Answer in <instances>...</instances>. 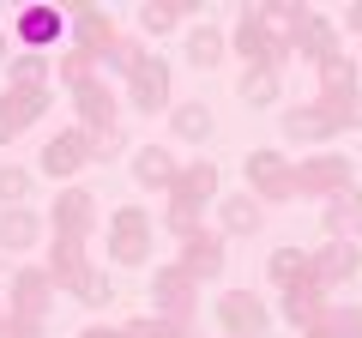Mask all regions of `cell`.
Wrapping results in <instances>:
<instances>
[{
  "instance_id": "6da1fadb",
  "label": "cell",
  "mask_w": 362,
  "mask_h": 338,
  "mask_svg": "<svg viewBox=\"0 0 362 338\" xmlns=\"http://www.w3.org/2000/svg\"><path fill=\"white\" fill-rule=\"evenodd\" d=\"M218 199V163L211 157H194V163H181V175H175V187L163 194V223H169V235L175 242H187V235H199L206 230V206Z\"/></svg>"
},
{
  "instance_id": "7a4b0ae2",
  "label": "cell",
  "mask_w": 362,
  "mask_h": 338,
  "mask_svg": "<svg viewBox=\"0 0 362 338\" xmlns=\"http://www.w3.org/2000/svg\"><path fill=\"white\" fill-rule=\"evenodd\" d=\"M272 18H278V6H242L235 25H230V49L242 54L254 73H278V78H284L290 42H284V30L272 25Z\"/></svg>"
},
{
  "instance_id": "3957f363",
  "label": "cell",
  "mask_w": 362,
  "mask_h": 338,
  "mask_svg": "<svg viewBox=\"0 0 362 338\" xmlns=\"http://www.w3.org/2000/svg\"><path fill=\"white\" fill-rule=\"evenodd\" d=\"M278 30H284V42H290V61H326L332 49H344L338 42V25L326 13H314V6H278Z\"/></svg>"
},
{
  "instance_id": "277c9868",
  "label": "cell",
  "mask_w": 362,
  "mask_h": 338,
  "mask_svg": "<svg viewBox=\"0 0 362 338\" xmlns=\"http://www.w3.org/2000/svg\"><path fill=\"white\" fill-rule=\"evenodd\" d=\"M247 194L259 199V206H290V199H302L296 194V163H290L278 145H259V151H247Z\"/></svg>"
},
{
  "instance_id": "5b68a950",
  "label": "cell",
  "mask_w": 362,
  "mask_h": 338,
  "mask_svg": "<svg viewBox=\"0 0 362 338\" xmlns=\"http://www.w3.org/2000/svg\"><path fill=\"white\" fill-rule=\"evenodd\" d=\"M157 247V218L145 206H121L109 218V266H145Z\"/></svg>"
},
{
  "instance_id": "8992f818",
  "label": "cell",
  "mask_w": 362,
  "mask_h": 338,
  "mask_svg": "<svg viewBox=\"0 0 362 338\" xmlns=\"http://www.w3.org/2000/svg\"><path fill=\"white\" fill-rule=\"evenodd\" d=\"M151 314H163V320H194L199 314V278L181 260L151 272Z\"/></svg>"
},
{
  "instance_id": "52a82bcc",
  "label": "cell",
  "mask_w": 362,
  "mask_h": 338,
  "mask_svg": "<svg viewBox=\"0 0 362 338\" xmlns=\"http://www.w3.org/2000/svg\"><path fill=\"white\" fill-rule=\"evenodd\" d=\"M54 103V85H6L0 91V145H13L30 121H42Z\"/></svg>"
},
{
  "instance_id": "ba28073f",
  "label": "cell",
  "mask_w": 362,
  "mask_h": 338,
  "mask_svg": "<svg viewBox=\"0 0 362 338\" xmlns=\"http://www.w3.org/2000/svg\"><path fill=\"white\" fill-rule=\"evenodd\" d=\"M90 163H97V139L73 121V127H61L49 145H42V163L37 169L54 175V182H66V175H78V169H90Z\"/></svg>"
},
{
  "instance_id": "9c48e42d",
  "label": "cell",
  "mask_w": 362,
  "mask_h": 338,
  "mask_svg": "<svg viewBox=\"0 0 362 338\" xmlns=\"http://www.w3.org/2000/svg\"><path fill=\"white\" fill-rule=\"evenodd\" d=\"M344 187H356L350 182V157H338V151H314V157H302L296 163V194L302 199H332V194H344Z\"/></svg>"
},
{
  "instance_id": "30bf717a",
  "label": "cell",
  "mask_w": 362,
  "mask_h": 338,
  "mask_svg": "<svg viewBox=\"0 0 362 338\" xmlns=\"http://www.w3.org/2000/svg\"><path fill=\"white\" fill-rule=\"evenodd\" d=\"M49 308H54V278H49V266H18V272H13V296H6V314H13V320L42 326V320H49Z\"/></svg>"
},
{
  "instance_id": "8fae6325",
  "label": "cell",
  "mask_w": 362,
  "mask_h": 338,
  "mask_svg": "<svg viewBox=\"0 0 362 338\" xmlns=\"http://www.w3.org/2000/svg\"><path fill=\"white\" fill-rule=\"evenodd\" d=\"M218 326H223V338H266L272 332V308L254 290H223L218 296Z\"/></svg>"
},
{
  "instance_id": "7c38bea8",
  "label": "cell",
  "mask_w": 362,
  "mask_h": 338,
  "mask_svg": "<svg viewBox=\"0 0 362 338\" xmlns=\"http://www.w3.org/2000/svg\"><path fill=\"white\" fill-rule=\"evenodd\" d=\"M49 230L61 235V242H90V230H97V199H90V187H61V194H54Z\"/></svg>"
},
{
  "instance_id": "4fadbf2b",
  "label": "cell",
  "mask_w": 362,
  "mask_h": 338,
  "mask_svg": "<svg viewBox=\"0 0 362 338\" xmlns=\"http://www.w3.org/2000/svg\"><path fill=\"white\" fill-rule=\"evenodd\" d=\"M66 30H73V49H85L97 66H103V61H109V49L121 42V30L109 25L103 6H66Z\"/></svg>"
},
{
  "instance_id": "5bb4252c",
  "label": "cell",
  "mask_w": 362,
  "mask_h": 338,
  "mask_svg": "<svg viewBox=\"0 0 362 338\" xmlns=\"http://www.w3.org/2000/svg\"><path fill=\"white\" fill-rule=\"evenodd\" d=\"M127 103L139 109V115H157V109H175V73H169V61H145L139 73L127 78Z\"/></svg>"
},
{
  "instance_id": "9a60e30c",
  "label": "cell",
  "mask_w": 362,
  "mask_h": 338,
  "mask_svg": "<svg viewBox=\"0 0 362 338\" xmlns=\"http://www.w3.org/2000/svg\"><path fill=\"white\" fill-rule=\"evenodd\" d=\"M73 115H78V127L90 133V139H97V133H115L121 127V97H115V85H109V78H90L85 91H73Z\"/></svg>"
},
{
  "instance_id": "2e32d148",
  "label": "cell",
  "mask_w": 362,
  "mask_h": 338,
  "mask_svg": "<svg viewBox=\"0 0 362 338\" xmlns=\"http://www.w3.org/2000/svg\"><path fill=\"white\" fill-rule=\"evenodd\" d=\"M90 272H97V266H90V247L85 242H61V235L49 242V278H54V290L78 296V290L90 284Z\"/></svg>"
},
{
  "instance_id": "e0dca14e",
  "label": "cell",
  "mask_w": 362,
  "mask_h": 338,
  "mask_svg": "<svg viewBox=\"0 0 362 338\" xmlns=\"http://www.w3.org/2000/svg\"><path fill=\"white\" fill-rule=\"evenodd\" d=\"M181 266L206 284V278H223V266H230V235L223 230H199L181 242Z\"/></svg>"
},
{
  "instance_id": "ac0fdd59",
  "label": "cell",
  "mask_w": 362,
  "mask_h": 338,
  "mask_svg": "<svg viewBox=\"0 0 362 338\" xmlns=\"http://www.w3.org/2000/svg\"><path fill=\"white\" fill-rule=\"evenodd\" d=\"M332 308V290L320 284V278H308V284H290V290H278V314H284L296 332H308L320 314Z\"/></svg>"
},
{
  "instance_id": "d6986e66",
  "label": "cell",
  "mask_w": 362,
  "mask_h": 338,
  "mask_svg": "<svg viewBox=\"0 0 362 338\" xmlns=\"http://www.w3.org/2000/svg\"><path fill=\"white\" fill-rule=\"evenodd\" d=\"M13 30H18V42H25V49L49 54L54 42H61V30H66V13H61V6H18Z\"/></svg>"
},
{
  "instance_id": "ffe728a7",
  "label": "cell",
  "mask_w": 362,
  "mask_h": 338,
  "mask_svg": "<svg viewBox=\"0 0 362 338\" xmlns=\"http://www.w3.org/2000/svg\"><path fill=\"white\" fill-rule=\"evenodd\" d=\"M308 254H314V278H320L326 290L350 284V278L362 272V247L356 242H320V247H308Z\"/></svg>"
},
{
  "instance_id": "44dd1931",
  "label": "cell",
  "mask_w": 362,
  "mask_h": 338,
  "mask_svg": "<svg viewBox=\"0 0 362 338\" xmlns=\"http://www.w3.org/2000/svg\"><path fill=\"white\" fill-rule=\"evenodd\" d=\"M175 175H181V163H175V151H169V145H139V151H133V182H139V187L169 194V187H175Z\"/></svg>"
},
{
  "instance_id": "7402d4cb",
  "label": "cell",
  "mask_w": 362,
  "mask_h": 338,
  "mask_svg": "<svg viewBox=\"0 0 362 338\" xmlns=\"http://www.w3.org/2000/svg\"><path fill=\"white\" fill-rule=\"evenodd\" d=\"M278 127H284V139H302V145H320V139H332V121H326V109L314 103H284V115H278Z\"/></svg>"
},
{
  "instance_id": "603a6c76",
  "label": "cell",
  "mask_w": 362,
  "mask_h": 338,
  "mask_svg": "<svg viewBox=\"0 0 362 338\" xmlns=\"http://www.w3.org/2000/svg\"><path fill=\"white\" fill-rule=\"evenodd\" d=\"M326 242H356V230H362V187H344V194H332L326 199Z\"/></svg>"
},
{
  "instance_id": "cb8c5ba5",
  "label": "cell",
  "mask_w": 362,
  "mask_h": 338,
  "mask_svg": "<svg viewBox=\"0 0 362 338\" xmlns=\"http://www.w3.org/2000/svg\"><path fill=\"white\" fill-rule=\"evenodd\" d=\"M37 242H42V218H37L30 206L0 211V254H30Z\"/></svg>"
},
{
  "instance_id": "d4e9b609",
  "label": "cell",
  "mask_w": 362,
  "mask_h": 338,
  "mask_svg": "<svg viewBox=\"0 0 362 338\" xmlns=\"http://www.w3.org/2000/svg\"><path fill=\"white\" fill-rule=\"evenodd\" d=\"M266 278H272L278 290H290V284H308V278H314V254H308V247H272Z\"/></svg>"
},
{
  "instance_id": "484cf974",
  "label": "cell",
  "mask_w": 362,
  "mask_h": 338,
  "mask_svg": "<svg viewBox=\"0 0 362 338\" xmlns=\"http://www.w3.org/2000/svg\"><path fill=\"white\" fill-rule=\"evenodd\" d=\"M314 103L326 109V121H332L338 133H344V127H362V85H338V91H314Z\"/></svg>"
},
{
  "instance_id": "4316f807",
  "label": "cell",
  "mask_w": 362,
  "mask_h": 338,
  "mask_svg": "<svg viewBox=\"0 0 362 338\" xmlns=\"http://www.w3.org/2000/svg\"><path fill=\"white\" fill-rule=\"evenodd\" d=\"M223 54H230V37H223L218 25H187V66H223Z\"/></svg>"
},
{
  "instance_id": "83f0119b",
  "label": "cell",
  "mask_w": 362,
  "mask_h": 338,
  "mask_svg": "<svg viewBox=\"0 0 362 338\" xmlns=\"http://www.w3.org/2000/svg\"><path fill=\"white\" fill-rule=\"evenodd\" d=\"M218 218H223V235H254L259 223H266V206L242 187V194H230V199L218 206Z\"/></svg>"
},
{
  "instance_id": "f1b7e54d",
  "label": "cell",
  "mask_w": 362,
  "mask_h": 338,
  "mask_svg": "<svg viewBox=\"0 0 362 338\" xmlns=\"http://www.w3.org/2000/svg\"><path fill=\"white\" fill-rule=\"evenodd\" d=\"M169 127H175V139H187V145H206L218 121H211V109L199 103V97H187V103H175V109H169Z\"/></svg>"
},
{
  "instance_id": "f546056e",
  "label": "cell",
  "mask_w": 362,
  "mask_h": 338,
  "mask_svg": "<svg viewBox=\"0 0 362 338\" xmlns=\"http://www.w3.org/2000/svg\"><path fill=\"white\" fill-rule=\"evenodd\" d=\"M302 338H362V308H356V302H332Z\"/></svg>"
},
{
  "instance_id": "4dcf8cb0",
  "label": "cell",
  "mask_w": 362,
  "mask_h": 338,
  "mask_svg": "<svg viewBox=\"0 0 362 338\" xmlns=\"http://www.w3.org/2000/svg\"><path fill=\"white\" fill-rule=\"evenodd\" d=\"M54 78H61L66 91H85L90 78H103V66L90 61L85 49H61V54H54Z\"/></svg>"
},
{
  "instance_id": "1f68e13d",
  "label": "cell",
  "mask_w": 362,
  "mask_h": 338,
  "mask_svg": "<svg viewBox=\"0 0 362 338\" xmlns=\"http://www.w3.org/2000/svg\"><path fill=\"white\" fill-rule=\"evenodd\" d=\"M187 18H194V13H187L181 0H163V6H139V13H133V25L151 30V37H163V30H181Z\"/></svg>"
},
{
  "instance_id": "d6a6232c",
  "label": "cell",
  "mask_w": 362,
  "mask_h": 338,
  "mask_svg": "<svg viewBox=\"0 0 362 338\" xmlns=\"http://www.w3.org/2000/svg\"><path fill=\"white\" fill-rule=\"evenodd\" d=\"M235 97H242L247 109H266V103H278V73H235Z\"/></svg>"
},
{
  "instance_id": "836d02e7",
  "label": "cell",
  "mask_w": 362,
  "mask_h": 338,
  "mask_svg": "<svg viewBox=\"0 0 362 338\" xmlns=\"http://www.w3.org/2000/svg\"><path fill=\"white\" fill-rule=\"evenodd\" d=\"M30 182H37V169H25V163H0V211L25 206V199H30Z\"/></svg>"
},
{
  "instance_id": "e575fe53",
  "label": "cell",
  "mask_w": 362,
  "mask_h": 338,
  "mask_svg": "<svg viewBox=\"0 0 362 338\" xmlns=\"http://www.w3.org/2000/svg\"><path fill=\"white\" fill-rule=\"evenodd\" d=\"M320 66V91H338V85H362V61H350L344 49H332L326 61H314Z\"/></svg>"
},
{
  "instance_id": "d590c367",
  "label": "cell",
  "mask_w": 362,
  "mask_h": 338,
  "mask_svg": "<svg viewBox=\"0 0 362 338\" xmlns=\"http://www.w3.org/2000/svg\"><path fill=\"white\" fill-rule=\"evenodd\" d=\"M13 85H54V54H37V49L13 54Z\"/></svg>"
},
{
  "instance_id": "8d00e7d4",
  "label": "cell",
  "mask_w": 362,
  "mask_h": 338,
  "mask_svg": "<svg viewBox=\"0 0 362 338\" xmlns=\"http://www.w3.org/2000/svg\"><path fill=\"white\" fill-rule=\"evenodd\" d=\"M145 61H151V54H145V42H139V37H121L115 49H109V61H103V73H121V78H133V73H139Z\"/></svg>"
},
{
  "instance_id": "74e56055",
  "label": "cell",
  "mask_w": 362,
  "mask_h": 338,
  "mask_svg": "<svg viewBox=\"0 0 362 338\" xmlns=\"http://www.w3.org/2000/svg\"><path fill=\"white\" fill-rule=\"evenodd\" d=\"M181 326H187V320H163V314H133V320L121 326V338H181Z\"/></svg>"
},
{
  "instance_id": "f35d334b",
  "label": "cell",
  "mask_w": 362,
  "mask_h": 338,
  "mask_svg": "<svg viewBox=\"0 0 362 338\" xmlns=\"http://www.w3.org/2000/svg\"><path fill=\"white\" fill-rule=\"evenodd\" d=\"M78 302H85V308H109V302H115V278L97 266V272H90V284L78 290Z\"/></svg>"
},
{
  "instance_id": "ab89813d",
  "label": "cell",
  "mask_w": 362,
  "mask_h": 338,
  "mask_svg": "<svg viewBox=\"0 0 362 338\" xmlns=\"http://www.w3.org/2000/svg\"><path fill=\"white\" fill-rule=\"evenodd\" d=\"M121 151V127L115 133H97V163H103V157H115Z\"/></svg>"
},
{
  "instance_id": "60d3db41",
  "label": "cell",
  "mask_w": 362,
  "mask_h": 338,
  "mask_svg": "<svg viewBox=\"0 0 362 338\" xmlns=\"http://www.w3.org/2000/svg\"><path fill=\"white\" fill-rule=\"evenodd\" d=\"M6 338H42V326H30V320H13V314H6Z\"/></svg>"
},
{
  "instance_id": "b9f144b4",
  "label": "cell",
  "mask_w": 362,
  "mask_h": 338,
  "mask_svg": "<svg viewBox=\"0 0 362 338\" xmlns=\"http://www.w3.org/2000/svg\"><path fill=\"white\" fill-rule=\"evenodd\" d=\"M78 338H121V326H109V320H90Z\"/></svg>"
},
{
  "instance_id": "7bdbcfd3",
  "label": "cell",
  "mask_w": 362,
  "mask_h": 338,
  "mask_svg": "<svg viewBox=\"0 0 362 338\" xmlns=\"http://www.w3.org/2000/svg\"><path fill=\"white\" fill-rule=\"evenodd\" d=\"M344 25H350V30H362V0H356V6L344 13Z\"/></svg>"
},
{
  "instance_id": "ee69618b",
  "label": "cell",
  "mask_w": 362,
  "mask_h": 338,
  "mask_svg": "<svg viewBox=\"0 0 362 338\" xmlns=\"http://www.w3.org/2000/svg\"><path fill=\"white\" fill-rule=\"evenodd\" d=\"M6 54H13V42H6V30H0V66H6Z\"/></svg>"
},
{
  "instance_id": "f6af8a7d",
  "label": "cell",
  "mask_w": 362,
  "mask_h": 338,
  "mask_svg": "<svg viewBox=\"0 0 362 338\" xmlns=\"http://www.w3.org/2000/svg\"><path fill=\"white\" fill-rule=\"evenodd\" d=\"M0 338H6V302H0Z\"/></svg>"
},
{
  "instance_id": "bcb514c9",
  "label": "cell",
  "mask_w": 362,
  "mask_h": 338,
  "mask_svg": "<svg viewBox=\"0 0 362 338\" xmlns=\"http://www.w3.org/2000/svg\"><path fill=\"white\" fill-rule=\"evenodd\" d=\"M181 338H199V332H194V320H187V326H181Z\"/></svg>"
},
{
  "instance_id": "7dc6e473",
  "label": "cell",
  "mask_w": 362,
  "mask_h": 338,
  "mask_svg": "<svg viewBox=\"0 0 362 338\" xmlns=\"http://www.w3.org/2000/svg\"><path fill=\"white\" fill-rule=\"evenodd\" d=\"M296 338H302V332H296Z\"/></svg>"
}]
</instances>
